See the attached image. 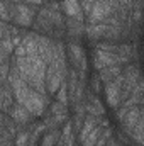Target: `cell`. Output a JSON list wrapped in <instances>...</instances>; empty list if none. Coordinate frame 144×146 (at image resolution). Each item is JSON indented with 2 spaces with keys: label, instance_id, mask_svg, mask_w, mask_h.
Returning a JSON list of instances; mask_svg holds the SVG:
<instances>
[{
  "label": "cell",
  "instance_id": "obj_1",
  "mask_svg": "<svg viewBox=\"0 0 144 146\" xmlns=\"http://www.w3.org/2000/svg\"><path fill=\"white\" fill-rule=\"evenodd\" d=\"M12 65L17 68L19 75L27 82L29 87H32L34 90L41 92L42 95H49L48 88H46L48 63L39 54H29V56H22V58L12 56Z\"/></svg>",
  "mask_w": 144,
  "mask_h": 146
},
{
  "label": "cell",
  "instance_id": "obj_2",
  "mask_svg": "<svg viewBox=\"0 0 144 146\" xmlns=\"http://www.w3.org/2000/svg\"><path fill=\"white\" fill-rule=\"evenodd\" d=\"M37 14H39V7L27 5L24 2H19V3H14V7H12L10 22L15 24V26H19V27L29 29V27L34 26Z\"/></svg>",
  "mask_w": 144,
  "mask_h": 146
},
{
  "label": "cell",
  "instance_id": "obj_3",
  "mask_svg": "<svg viewBox=\"0 0 144 146\" xmlns=\"http://www.w3.org/2000/svg\"><path fill=\"white\" fill-rule=\"evenodd\" d=\"M115 65H122V58L119 56V53H110V51H104V49H98V48H95L92 51V66H93V70L100 72L104 68L115 66Z\"/></svg>",
  "mask_w": 144,
  "mask_h": 146
},
{
  "label": "cell",
  "instance_id": "obj_4",
  "mask_svg": "<svg viewBox=\"0 0 144 146\" xmlns=\"http://www.w3.org/2000/svg\"><path fill=\"white\" fill-rule=\"evenodd\" d=\"M122 83H124V76L120 75L115 80L104 85V94H105L107 104L112 109H119L122 104Z\"/></svg>",
  "mask_w": 144,
  "mask_h": 146
},
{
  "label": "cell",
  "instance_id": "obj_5",
  "mask_svg": "<svg viewBox=\"0 0 144 146\" xmlns=\"http://www.w3.org/2000/svg\"><path fill=\"white\" fill-rule=\"evenodd\" d=\"M66 49H68V60H70L71 68L78 70V72H87L88 63H87V54H85V49L81 48V44L78 41H68Z\"/></svg>",
  "mask_w": 144,
  "mask_h": 146
},
{
  "label": "cell",
  "instance_id": "obj_6",
  "mask_svg": "<svg viewBox=\"0 0 144 146\" xmlns=\"http://www.w3.org/2000/svg\"><path fill=\"white\" fill-rule=\"evenodd\" d=\"M141 106H136V107H131V109H127L124 112V115L122 117H119L117 121H119V124H120V129L126 133V134H129L131 136V133L134 131V127L137 126V122H139V119H141Z\"/></svg>",
  "mask_w": 144,
  "mask_h": 146
},
{
  "label": "cell",
  "instance_id": "obj_7",
  "mask_svg": "<svg viewBox=\"0 0 144 146\" xmlns=\"http://www.w3.org/2000/svg\"><path fill=\"white\" fill-rule=\"evenodd\" d=\"M10 117L15 121V124L19 126V129H26L29 124H32L34 122V119H36V115L31 112V110H27L24 106H20V104H14V107L10 109Z\"/></svg>",
  "mask_w": 144,
  "mask_h": 146
},
{
  "label": "cell",
  "instance_id": "obj_8",
  "mask_svg": "<svg viewBox=\"0 0 144 146\" xmlns=\"http://www.w3.org/2000/svg\"><path fill=\"white\" fill-rule=\"evenodd\" d=\"M83 36H87L85 21L66 17V37H68V41H80Z\"/></svg>",
  "mask_w": 144,
  "mask_h": 146
},
{
  "label": "cell",
  "instance_id": "obj_9",
  "mask_svg": "<svg viewBox=\"0 0 144 146\" xmlns=\"http://www.w3.org/2000/svg\"><path fill=\"white\" fill-rule=\"evenodd\" d=\"M61 12L65 14V17L80 19V21H85V17H87L81 9L80 0H61Z\"/></svg>",
  "mask_w": 144,
  "mask_h": 146
},
{
  "label": "cell",
  "instance_id": "obj_10",
  "mask_svg": "<svg viewBox=\"0 0 144 146\" xmlns=\"http://www.w3.org/2000/svg\"><path fill=\"white\" fill-rule=\"evenodd\" d=\"M0 104H2V110H3L5 114H9L10 109L14 107V104H15L14 90H12V87H10L7 82H3V83H2V88H0Z\"/></svg>",
  "mask_w": 144,
  "mask_h": 146
},
{
  "label": "cell",
  "instance_id": "obj_11",
  "mask_svg": "<svg viewBox=\"0 0 144 146\" xmlns=\"http://www.w3.org/2000/svg\"><path fill=\"white\" fill-rule=\"evenodd\" d=\"M108 29H110V26L108 24H104V22H100V24H87V37L90 39V41H104L105 36H107Z\"/></svg>",
  "mask_w": 144,
  "mask_h": 146
},
{
  "label": "cell",
  "instance_id": "obj_12",
  "mask_svg": "<svg viewBox=\"0 0 144 146\" xmlns=\"http://www.w3.org/2000/svg\"><path fill=\"white\" fill-rule=\"evenodd\" d=\"M102 119L104 117H97V115H92V114H87V119H85V124H83V127H81V131H80V134H78V139H80V143L102 122Z\"/></svg>",
  "mask_w": 144,
  "mask_h": 146
},
{
  "label": "cell",
  "instance_id": "obj_13",
  "mask_svg": "<svg viewBox=\"0 0 144 146\" xmlns=\"http://www.w3.org/2000/svg\"><path fill=\"white\" fill-rule=\"evenodd\" d=\"M108 126H110V124H108L107 119H102V122H100V124H98V126H97V127H95V129H93V131L83 139V141H81V146H95L97 145V141H98V138H100V134L104 133V129L108 127Z\"/></svg>",
  "mask_w": 144,
  "mask_h": 146
},
{
  "label": "cell",
  "instance_id": "obj_14",
  "mask_svg": "<svg viewBox=\"0 0 144 146\" xmlns=\"http://www.w3.org/2000/svg\"><path fill=\"white\" fill-rule=\"evenodd\" d=\"M122 70H124V66H122V65H115V66L104 68V70H100V72H97V73H98V76H100L102 83L105 85V83H108V82L115 80L117 76H120V75H122Z\"/></svg>",
  "mask_w": 144,
  "mask_h": 146
},
{
  "label": "cell",
  "instance_id": "obj_15",
  "mask_svg": "<svg viewBox=\"0 0 144 146\" xmlns=\"http://www.w3.org/2000/svg\"><path fill=\"white\" fill-rule=\"evenodd\" d=\"M54 99H56L58 102L65 104V106H70V104H71V102H70V90H68V82H65V83L61 85V88L56 92Z\"/></svg>",
  "mask_w": 144,
  "mask_h": 146
},
{
  "label": "cell",
  "instance_id": "obj_16",
  "mask_svg": "<svg viewBox=\"0 0 144 146\" xmlns=\"http://www.w3.org/2000/svg\"><path fill=\"white\" fill-rule=\"evenodd\" d=\"M31 145V131L26 127V129H20L15 136V143L14 146H29Z\"/></svg>",
  "mask_w": 144,
  "mask_h": 146
},
{
  "label": "cell",
  "instance_id": "obj_17",
  "mask_svg": "<svg viewBox=\"0 0 144 146\" xmlns=\"http://www.w3.org/2000/svg\"><path fill=\"white\" fill-rule=\"evenodd\" d=\"M88 83H90V90L93 92V94H98V92H102V80H100V76H98V73H93L92 76H90V80H88Z\"/></svg>",
  "mask_w": 144,
  "mask_h": 146
},
{
  "label": "cell",
  "instance_id": "obj_18",
  "mask_svg": "<svg viewBox=\"0 0 144 146\" xmlns=\"http://www.w3.org/2000/svg\"><path fill=\"white\" fill-rule=\"evenodd\" d=\"M110 138H114V131H112V127L108 126V127L104 129V133L100 134V138H98V141H97V145H95V146H105L108 143V139H110Z\"/></svg>",
  "mask_w": 144,
  "mask_h": 146
},
{
  "label": "cell",
  "instance_id": "obj_19",
  "mask_svg": "<svg viewBox=\"0 0 144 146\" xmlns=\"http://www.w3.org/2000/svg\"><path fill=\"white\" fill-rule=\"evenodd\" d=\"M20 2H24V3H27V5H34V7H44L46 5V2L48 0H20Z\"/></svg>",
  "mask_w": 144,
  "mask_h": 146
},
{
  "label": "cell",
  "instance_id": "obj_20",
  "mask_svg": "<svg viewBox=\"0 0 144 146\" xmlns=\"http://www.w3.org/2000/svg\"><path fill=\"white\" fill-rule=\"evenodd\" d=\"M105 146H124V145H120V143L117 141V138L114 136V138H110V139H108V143Z\"/></svg>",
  "mask_w": 144,
  "mask_h": 146
},
{
  "label": "cell",
  "instance_id": "obj_21",
  "mask_svg": "<svg viewBox=\"0 0 144 146\" xmlns=\"http://www.w3.org/2000/svg\"><path fill=\"white\" fill-rule=\"evenodd\" d=\"M143 75H144V73H143Z\"/></svg>",
  "mask_w": 144,
  "mask_h": 146
}]
</instances>
